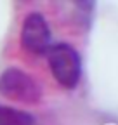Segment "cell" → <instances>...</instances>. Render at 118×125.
<instances>
[{
	"mask_svg": "<svg viewBox=\"0 0 118 125\" xmlns=\"http://www.w3.org/2000/svg\"><path fill=\"white\" fill-rule=\"evenodd\" d=\"M19 42L23 49L31 54H47L52 45V31L45 16L40 12L26 14L21 24Z\"/></svg>",
	"mask_w": 118,
	"mask_h": 125,
	"instance_id": "obj_3",
	"label": "cell"
},
{
	"mask_svg": "<svg viewBox=\"0 0 118 125\" xmlns=\"http://www.w3.org/2000/svg\"><path fill=\"white\" fill-rule=\"evenodd\" d=\"M45 56H47L49 70L61 87L73 90L80 83L82 71H83L82 56L71 43H66V42L52 43Z\"/></svg>",
	"mask_w": 118,
	"mask_h": 125,
	"instance_id": "obj_1",
	"label": "cell"
},
{
	"mask_svg": "<svg viewBox=\"0 0 118 125\" xmlns=\"http://www.w3.org/2000/svg\"><path fill=\"white\" fill-rule=\"evenodd\" d=\"M0 125H35V118L19 108L0 104Z\"/></svg>",
	"mask_w": 118,
	"mask_h": 125,
	"instance_id": "obj_4",
	"label": "cell"
},
{
	"mask_svg": "<svg viewBox=\"0 0 118 125\" xmlns=\"http://www.w3.org/2000/svg\"><path fill=\"white\" fill-rule=\"evenodd\" d=\"M0 94L5 99L21 104H38L43 96L40 83L18 66H9L0 73Z\"/></svg>",
	"mask_w": 118,
	"mask_h": 125,
	"instance_id": "obj_2",
	"label": "cell"
}]
</instances>
